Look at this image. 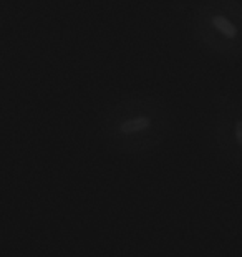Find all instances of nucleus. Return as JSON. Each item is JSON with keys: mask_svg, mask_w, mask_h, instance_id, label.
Here are the masks:
<instances>
[{"mask_svg": "<svg viewBox=\"0 0 242 257\" xmlns=\"http://www.w3.org/2000/svg\"><path fill=\"white\" fill-rule=\"evenodd\" d=\"M171 130V113L161 100L131 95L101 114L100 133L111 150L126 156H146L164 143Z\"/></svg>", "mask_w": 242, "mask_h": 257, "instance_id": "nucleus-1", "label": "nucleus"}, {"mask_svg": "<svg viewBox=\"0 0 242 257\" xmlns=\"http://www.w3.org/2000/svg\"><path fill=\"white\" fill-rule=\"evenodd\" d=\"M212 136L222 158L242 166V100H227L217 108Z\"/></svg>", "mask_w": 242, "mask_h": 257, "instance_id": "nucleus-3", "label": "nucleus"}, {"mask_svg": "<svg viewBox=\"0 0 242 257\" xmlns=\"http://www.w3.org/2000/svg\"><path fill=\"white\" fill-rule=\"evenodd\" d=\"M196 42L225 60L242 57V0H202L191 15Z\"/></svg>", "mask_w": 242, "mask_h": 257, "instance_id": "nucleus-2", "label": "nucleus"}]
</instances>
